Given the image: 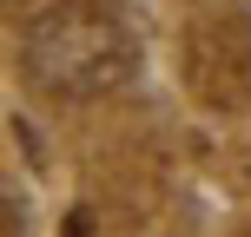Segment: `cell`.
I'll return each mask as SVG.
<instances>
[{
    "instance_id": "1",
    "label": "cell",
    "mask_w": 251,
    "mask_h": 237,
    "mask_svg": "<svg viewBox=\"0 0 251 237\" xmlns=\"http://www.w3.org/2000/svg\"><path fill=\"white\" fill-rule=\"evenodd\" d=\"M132 40L113 13L100 7H47L26 20L20 33V73L33 79L47 99H66V106H86V99H106L132 79Z\"/></svg>"
},
{
    "instance_id": "2",
    "label": "cell",
    "mask_w": 251,
    "mask_h": 237,
    "mask_svg": "<svg viewBox=\"0 0 251 237\" xmlns=\"http://www.w3.org/2000/svg\"><path fill=\"white\" fill-rule=\"evenodd\" d=\"M185 79L205 106H245L251 92V13H212L185 33Z\"/></svg>"
}]
</instances>
